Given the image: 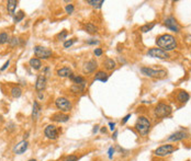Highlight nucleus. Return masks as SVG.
<instances>
[{
	"mask_svg": "<svg viewBox=\"0 0 191 161\" xmlns=\"http://www.w3.org/2000/svg\"><path fill=\"white\" fill-rule=\"evenodd\" d=\"M156 45L165 52L173 50L177 47V41L170 34H163L156 40Z\"/></svg>",
	"mask_w": 191,
	"mask_h": 161,
	"instance_id": "f257e3e1",
	"label": "nucleus"
},
{
	"mask_svg": "<svg viewBox=\"0 0 191 161\" xmlns=\"http://www.w3.org/2000/svg\"><path fill=\"white\" fill-rule=\"evenodd\" d=\"M135 130L141 136H146L150 133V121L146 116H140L135 123Z\"/></svg>",
	"mask_w": 191,
	"mask_h": 161,
	"instance_id": "f03ea898",
	"label": "nucleus"
},
{
	"mask_svg": "<svg viewBox=\"0 0 191 161\" xmlns=\"http://www.w3.org/2000/svg\"><path fill=\"white\" fill-rule=\"evenodd\" d=\"M171 107L167 105V104H165V103H158L156 107H155L154 110V113H155V116L158 117V118H164V117H167L169 116L170 114H171Z\"/></svg>",
	"mask_w": 191,
	"mask_h": 161,
	"instance_id": "7ed1b4c3",
	"label": "nucleus"
},
{
	"mask_svg": "<svg viewBox=\"0 0 191 161\" xmlns=\"http://www.w3.org/2000/svg\"><path fill=\"white\" fill-rule=\"evenodd\" d=\"M141 72L146 77H150V78H164L166 77L167 72L165 70H154L152 68L148 67H142L141 68Z\"/></svg>",
	"mask_w": 191,
	"mask_h": 161,
	"instance_id": "20e7f679",
	"label": "nucleus"
},
{
	"mask_svg": "<svg viewBox=\"0 0 191 161\" xmlns=\"http://www.w3.org/2000/svg\"><path fill=\"white\" fill-rule=\"evenodd\" d=\"M177 150V148L173 146V145H163V146H160L158 147L156 150L154 151L155 156L157 157H166V156H169V155H171L173 151H176Z\"/></svg>",
	"mask_w": 191,
	"mask_h": 161,
	"instance_id": "39448f33",
	"label": "nucleus"
},
{
	"mask_svg": "<svg viewBox=\"0 0 191 161\" xmlns=\"http://www.w3.org/2000/svg\"><path fill=\"white\" fill-rule=\"evenodd\" d=\"M34 54L35 56L39 57V59H48L52 56V49L47 48V47H43V46H35L34 47Z\"/></svg>",
	"mask_w": 191,
	"mask_h": 161,
	"instance_id": "423d86ee",
	"label": "nucleus"
},
{
	"mask_svg": "<svg viewBox=\"0 0 191 161\" xmlns=\"http://www.w3.org/2000/svg\"><path fill=\"white\" fill-rule=\"evenodd\" d=\"M55 105H56V107H57L58 110L63 111V112H69V111L72 110V107H73L70 101H68L67 99L63 98V97H62V98L56 99V101H55Z\"/></svg>",
	"mask_w": 191,
	"mask_h": 161,
	"instance_id": "0eeeda50",
	"label": "nucleus"
},
{
	"mask_svg": "<svg viewBox=\"0 0 191 161\" xmlns=\"http://www.w3.org/2000/svg\"><path fill=\"white\" fill-rule=\"evenodd\" d=\"M147 55L150 57H153V58H159V59H167L169 58V54L167 52H165L163 49L160 48H150L148 52H147Z\"/></svg>",
	"mask_w": 191,
	"mask_h": 161,
	"instance_id": "6e6552de",
	"label": "nucleus"
},
{
	"mask_svg": "<svg viewBox=\"0 0 191 161\" xmlns=\"http://www.w3.org/2000/svg\"><path fill=\"white\" fill-rule=\"evenodd\" d=\"M58 134L59 130L58 128L55 125L51 124V125H47L44 130V135L46 136V138L52 139V140H55V139L58 138Z\"/></svg>",
	"mask_w": 191,
	"mask_h": 161,
	"instance_id": "1a4fd4ad",
	"label": "nucleus"
},
{
	"mask_svg": "<svg viewBox=\"0 0 191 161\" xmlns=\"http://www.w3.org/2000/svg\"><path fill=\"white\" fill-rule=\"evenodd\" d=\"M188 136H189V134H188V132H187L186 130H178V132H176V133H173V134H171L170 136H169L168 138H167V140L168 141H180V140H183V139L188 138Z\"/></svg>",
	"mask_w": 191,
	"mask_h": 161,
	"instance_id": "9d476101",
	"label": "nucleus"
},
{
	"mask_svg": "<svg viewBox=\"0 0 191 161\" xmlns=\"http://www.w3.org/2000/svg\"><path fill=\"white\" fill-rule=\"evenodd\" d=\"M164 24L166 25L167 29H169V30H171V31H173V32H176V33H178V32L180 31V27L178 25L176 19L173 18V17H169V18L166 19L164 21Z\"/></svg>",
	"mask_w": 191,
	"mask_h": 161,
	"instance_id": "9b49d317",
	"label": "nucleus"
},
{
	"mask_svg": "<svg viewBox=\"0 0 191 161\" xmlns=\"http://www.w3.org/2000/svg\"><path fill=\"white\" fill-rule=\"evenodd\" d=\"M27 147H29V143H27V140L23 139L22 141H20L17 146H14L13 152L17 153V155H22V153H24V152L27 151Z\"/></svg>",
	"mask_w": 191,
	"mask_h": 161,
	"instance_id": "f8f14e48",
	"label": "nucleus"
},
{
	"mask_svg": "<svg viewBox=\"0 0 191 161\" xmlns=\"http://www.w3.org/2000/svg\"><path fill=\"white\" fill-rule=\"evenodd\" d=\"M98 67V63L96 62L95 59H91L89 62H87L84 66V72L85 74H92Z\"/></svg>",
	"mask_w": 191,
	"mask_h": 161,
	"instance_id": "ddd939ff",
	"label": "nucleus"
},
{
	"mask_svg": "<svg viewBox=\"0 0 191 161\" xmlns=\"http://www.w3.org/2000/svg\"><path fill=\"white\" fill-rule=\"evenodd\" d=\"M45 88H46V78L43 74H41L40 76L37 77V83H35V89H37V92H41Z\"/></svg>",
	"mask_w": 191,
	"mask_h": 161,
	"instance_id": "4468645a",
	"label": "nucleus"
},
{
	"mask_svg": "<svg viewBox=\"0 0 191 161\" xmlns=\"http://www.w3.org/2000/svg\"><path fill=\"white\" fill-rule=\"evenodd\" d=\"M69 120V115L64 113H55L51 116V121L57 122V123H65Z\"/></svg>",
	"mask_w": 191,
	"mask_h": 161,
	"instance_id": "2eb2a0df",
	"label": "nucleus"
},
{
	"mask_svg": "<svg viewBox=\"0 0 191 161\" xmlns=\"http://www.w3.org/2000/svg\"><path fill=\"white\" fill-rule=\"evenodd\" d=\"M73 75V71L72 69L68 67H63L57 70V76L62 77V78H65V77H70Z\"/></svg>",
	"mask_w": 191,
	"mask_h": 161,
	"instance_id": "dca6fc26",
	"label": "nucleus"
},
{
	"mask_svg": "<svg viewBox=\"0 0 191 161\" xmlns=\"http://www.w3.org/2000/svg\"><path fill=\"white\" fill-rule=\"evenodd\" d=\"M108 78L109 76L105 74V71H98L96 74L95 78H93V81H101V82H107L108 81Z\"/></svg>",
	"mask_w": 191,
	"mask_h": 161,
	"instance_id": "f3484780",
	"label": "nucleus"
},
{
	"mask_svg": "<svg viewBox=\"0 0 191 161\" xmlns=\"http://www.w3.org/2000/svg\"><path fill=\"white\" fill-rule=\"evenodd\" d=\"M40 112H41V106L35 101V102L33 103V111H32V118H33V121H37V118H39Z\"/></svg>",
	"mask_w": 191,
	"mask_h": 161,
	"instance_id": "a211bd4d",
	"label": "nucleus"
},
{
	"mask_svg": "<svg viewBox=\"0 0 191 161\" xmlns=\"http://www.w3.org/2000/svg\"><path fill=\"white\" fill-rule=\"evenodd\" d=\"M30 66H31L33 69H35V70H39V69H41L42 68V63H41V59L39 58H31L30 59Z\"/></svg>",
	"mask_w": 191,
	"mask_h": 161,
	"instance_id": "6ab92c4d",
	"label": "nucleus"
},
{
	"mask_svg": "<svg viewBox=\"0 0 191 161\" xmlns=\"http://www.w3.org/2000/svg\"><path fill=\"white\" fill-rule=\"evenodd\" d=\"M177 99L179 102L181 103H186L189 101V99H190V95L188 94V92H186V91H180L179 93H178L177 95Z\"/></svg>",
	"mask_w": 191,
	"mask_h": 161,
	"instance_id": "aec40b11",
	"label": "nucleus"
},
{
	"mask_svg": "<svg viewBox=\"0 0 191 161\" xmlns=\"http://www.w3.org/2000/svg\"><path fill=\"white\" fill-rule=\"evenodd\" d=\"M17 5H18V1L17 0H8V2H7V9H8L10 14L14 13V10L17 8Z\"/></svg>",
	"mask_w": 191,
	"mask_h": 161,
	"instance_id": "412c9836",
	"label": "nucleus"
},
{
	"mask_svg": "<svg viewBox=\"0 0 191 161\" xmlns=\"http://www.w3.org/2000/svg\"><path fill=\"white\" fill-rule=\"evenodd\" d=\"M103 66H105V68L107 70H113L114 68H115V62H114L113 59L108 58L103 62Z\"/></svg>",
	"mask_w": 191,
	"mask_h": 161,
	"instance_id": "4be33fe9",
	"label": "nucleus"
},
{
	"mask_svg": "<svg viewBox=\"0 0 191 161\" xmlns=\"http://www.w3.org/2000/svg\"><path fill=\"white\" fill-rule=\"evenodd\" d=\"M85 87H86V83H80V85H72V92L74 93H81L82 91L85 90Z\"/></svg>",
	"mask_w": 191,
	"mask_h": 161,
	"instance_id": "5701e85b",
	"label": "nucleus"
},
{
	"mask_svg": "<svg viewBox=\"0 0 191 161\" xmlns=\"http://www.w3.org/2000/svg\"><path fill=\"white\" fill-rule=\"evenodd\" d=\"M70 78V80L74 82V85H80V83H86V80L82 78V77L78 76V75H72V76L69 77Z\"/></svg>",
	"mask_w": 191,
	"mask_h": 161,
	"instance_id": "b1692460",
	"label": "nucleus"
},
{
	"mask_svg": "<svg viewBox=\"0 0 191 161\" xmlns=\"http://www.w3.org/2000/svg\"><path fill=\"white\" fill-rule=\"evenodd\" d=\"M21 94H22V90L20 89L19 87H13V88L11 89V95H12V98H14V99L20 98Z\"/></svg>",
	"mask_w": 191,
	"mask_h": 161,
	"instance_id": "393cba45",
	"label": "nucleus"
},
{
	"mask_svg": "<svg viewBox=\"0 0 191 161\" xmlns=\"http://www.w3.org/2000/svg\"><path fill=\"white\" fill-rule=\"evenodd\" d=\"M84 27H85L86 32H88V33H97V32H98L97 27H95L92 23H86Z\"/></svg>",
	"mask_w": 191,
	"mask_h": 161,
	"instance_id": "a878e982",
	"label": "nucleus"
},
{
	"mask_svg": "<svg viewBox=\"0 0 191 161\" xmlns=\"http://www.w3.org/2000/svg\"><path fill=\"white\" fill-rule=\"evenodd\" d=\"M155 27V22H152L150 24H145V25H143V27H140V31L142 33H147V32L152 31V29Z\"/></svg>",
	"mask_w": 191,
	"mask_h": 161,
	"instance_id": "bb28decb",
	"label": "nucleus"
},
{
	"mask_svg": "<svg viewBox=\"0 0 191 161\" xmlns=\"http://www.w3.org/2000/svg\"><path fill=\"white\" fill-rule=\"evenodd\" d=\"M9 41H10V37H9V35H8V33H6V32L0 33V45L9 43Z\"/></svg>",
	"mask_w": 191,
	"mask_h": 161,
	"instance_id": "cd10ccee",
	"label": "nucleus"
},
{
	"mask_svg": "<svg viewBox=\"0 0 191 161\" xmlns=\"http://www.w3.org/2000/svg\"><path fill=\"white\" fill-rule=\"evenodd\" d=\"M103 2H105L103 0H88V1H87L88 5L93 6V7H98V8H100L101 5H102Z\"/></svg>",
	"mask_w": 191,
	"mask_h": 161,
	"instance_id": "c85d7f7f",
	"label": "nucleus"
},
{
	"mask_svg": "<svg viewBox=\"0 0 191 161\" xmlns=\"http://www.w3.org/2000/svg\"><path fill=\"white\" fill-rule=\"evenodd\" d=\"M23 18H24V12L23 11H18L17 12V14L14 15V22L18 23L20 22V21H22Z\"/></svg>",
	"mask_w": 191,
	"mask_h": 161,
	"instance_id": "c756f323",
	"label": "nucleus"
},
{
	"mask_svg": "<svg viewBox=\"0 0 191 161\" xmlns=\"http://www.w3.org/2000/svg\"><path fill=\"white\" fill-rule=\"evenodd\" d=\"M75 42H76V38L67 40L66 42H65V43H64V47H65V48H69V47H70V46H72V45H73Z\"/></svg>",
	"mask_w": 191,
	"mask_h": 161,
	"instance_id": "7c9ffc66",
	"label": "nucleus"
},
{
	"mask_svg": "<svg viewBox=\"0 0 191 161\" xmlns=\"http://www.w3.org/2000/svg\"><path fill=\"white\" fill-rule=\"evenodd\" d=\"M63 161H78V157L75 156V155H70V156L65 157Z\"/></svg>",
	"mask_w": 191,
	"mask_h": 161,
	"instance_id": "2f4dec72",
	"label": "nucleus"
},
{
	"mask_svg": "<svg viewBox=\"0 0 191 161\" xmlns=\"http://www.w3.org/2000/svg\"><path fill=\"white\" fill-rule=\"evenodd\" d=\"M19 43V38H17L15 36H13L11 40L9 41V45L11 46V47H14V46H17Z\"/></svg>",
	"mask_w": 191,
	"mask_h": 161,
	"instance_id": "473e14b6",
	"label": "nucleus"
},
{
	"mask_svg": "<svg viewBox=\"0 0 191 161\" xmlns=\"http://www.w3.org/2000/svg\"><path fill=\"white\" fill-rule=\"evenodd\" d=\"M66 36H67V31H62V33H59L58 35H57V38L58 40H65L66 38Z\"/></svg>",
	"mask_w": 191,
	"mask_h": 161,
	"instance_id": "72a5a7b5",
	"label": "nucleus"
},
{
	"mask_svg": "<svg viewBox=\"0 0 191 161\" xmlns=\"http://www.w3.org/2000/svg\"><path fill=\"white\" fill-rule=\"evenodd\" d=\"M65 10H66V12L68 14H72L74 12V5H67Z\"/></svg>",
	"mask_w": 191,
	"mask_h": 161,
	"instance_id": "f704fd0d",
	"label": "nucleus"
},
{
	"mask_svg": "<svg viewBox=\"0 0 191 161\" xmlns=\"http://www.w3.org/2000/svg\"><path fill=\"white\" fill-rule=\"evenodd\" d=\"M114 151H115V149H114L113 147L109 148V151H108V157H109V159H112V158H113Z\"/></svg>",
	"mask_w": 191,
	"mask_h": 161,
	"instance_id": "c9c22d12",
	"label": "nucleus"
},
{
	"mask_svg": "<svg viewBox=\"0 0 191 161\" xmlns=\"http://www.w3.org/2000/svg\"><path fill=\"white\" fill-rule=\"evenodd\" d=\"M9 65H10V60H9V59H8V60H7V62H6V63H5V65H4L2 67L0 68V70H1V71H4V70H6V69L8 68V66H9Z\"/></svg>",
	"mask_w": 191,
	"mask_h": 161,
	"instance_id": "e433bc0d",
	"label": "nucleus"
},
{
	"mask_svg": "<svg viewBox=\"0 0 191 161\" xmlns=\"http://www.w3.org/2000/svg\"><path fill=\"white\" fill-rule=\"evenodd\" d=\"M130 117H131V114H127L126 116L123 117V120H122V122H121V124H122V125H124V124H125V123L129 121V118H130Z\"/></svg>",
	"mask_w": 191,
	"mask_h": 161,
	"instance_id": "4c0bfd02",
	"label": "nucleus"
},
{
	"mask_svg": "<svg viewBox=\"0 0 191 161\" xmlns=\"http://www.w3.org/2000/svg\"><path fill=\"white\" fill-rule=\"evenodd\" d=\"M95 55H96V56H101V55H102V49H101V48H96L95 49Z\"/></svg>",
	"mask_w": 191,
	"mask_h": 161,
	"instance_id": "58836bf2",
	"label": "nucleus"
},
{
	"mask_svg": "<svg viewBox=\"0 0 191 161\" xmlns=\"http://www.w3.org/2000/svg\"><path fill=\"white\" fill-rule=\"evenodd\" d=\"M109 126H110V130H115V123H112V122H110L109 123Z\"/></svg>",
	"mask_w": 191,
	"mask_h": 161,
	"instance_id": "ea45409f",
	"label": "nucleus"
},
{
	"mask_svg": "<svg viewBox=\"0 0 191 161\" xmlns=\"http://www.w3.org/2000/svg\"><path fill=\"white\" fill-rule=\"evenodd\" d=\"M7 130H10V132H11V130H14V124H13V123H9V127L7 126Z\"/></svg>",
	"mask_w": 191,
	"mask_h": 161,
	"instance_id": "a19ab883",
	"label": "nucleus"
},
{
	"mask_svg": "<svg viewBox=\"0 0 191 161\" xmlns=\"http://www.w3.org/2000/svg\"><path fill=\"white\" fill-rule=\"evenodd\" d=\"M98 130H99V126H98V125L93 126V130H92V134H97V133H98Z\"/></svg>",
	"mask_w": 191,
	"mask_h": 161,
	"instance_id": "79ce46f5",
	"label": "nucleus"
},
{
	"mask_svg": "<svg viewBox=\"0 0 191 161\" xmlns=\"http://www.w3.org/2000/svg\"><path fill=\"white\" fill-rule=\"evenodd\" d=\"M99 42L98 41H96V40H92V41H88V44L89 45H96V44H98Z\"/></svg>",
	"mask_w": 191,
	"mask_h": 161,
	"instance_id": "37998d69",
	"label": "nucleus"
},
{
	"mask_svg": "<svg viewBox=\"0 0 191 161\" xmlns=\"http://www.w3.org/2000/svg\"><path fill=\"white\" fill-rule=\"evenodd\" d=\"M117 137H118V130H114V134H113V136H112V139H113V140H115V139H117Z\"/></svg>",
	"mask_w": 191,
	"mask_h": 161,
	"instance_id": "c03bdc74",
	"label": "nucleus"
},
{
	"mask_svg": "<svg viewBox=\"0 0 191 161\" xmlns=\"http://www.w3.org/2000/svg\"><path fill=\"white\" fill-rule=\"evenodd\" d=\"M101 133H102V134H105V133H107V128H105V127H102V128H101Z\"/></svg>",
	"mask_w": 191,
	"mask_h": 161,
	"instance_id": "a18cd8bd",
	"label": "nucleus"
},
{
	"mask_svg": "<svg viewBox=\"0 0 191 161\" xmlns=\"http://www.w3.org/2000/svg\"><path fill=\"white\" fill-rule=\"evenodd\" d=\"M23 137H24V140H25V139H27V137H29V132H27V133L24 134V136H23Z\"/></svg>",
	"mask_w": 191,
	"mask_h": 161,
	"instance_id": "49530a36",
	"label": "nucleus"
},
{
	"mask_svg": "<svg viewBox=\"0 0 191 161\" xmlns=\"http://www.w3.org/2000/svg\"><path fill=\"white\" fill-rule=\"evenodd\" d=\"M39 98H40V99H43V94H42L41 92H39Z\"/></svg>",
	"mask_w": 191,
	"mask_h": 161,
	"instance_id": "de8ad7c7",
	"label": "nucleus"
},
{
	"mask_svg": "<svg viewBox=\"0 0 191 161\" xmlns=\"http://www.w3.org/2000/svg\"><path fill=\"white\" fill-rule=\"evenodd\" d=\"M29 161H37V159H30Z\"/></svg>",
	"mask_w": 191,
	"mask_h": 161,
	"instance_id": "09e8293b",
	"label": "nucleus"
}]
</instances>
